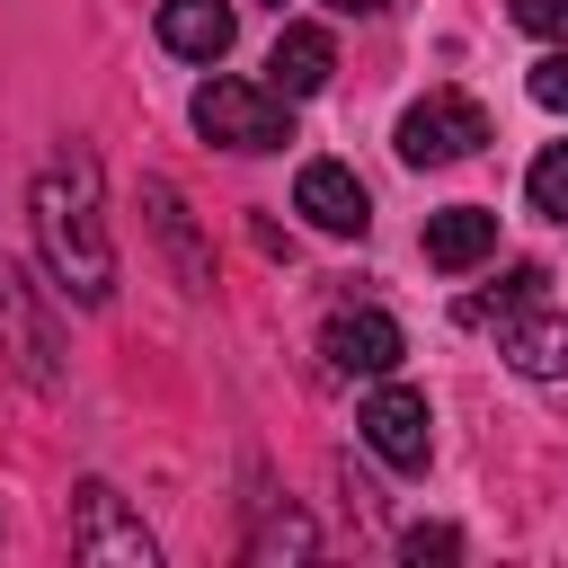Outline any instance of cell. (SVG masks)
<instances>
[{"label": "cell", "instance_id": "6da1fadb", "mask_svg": "<svg viewBox=\"0 0 568 568\" xmlns=\"http://www.w3.org/2000/svg\"><path fill=\"white\" fill-rule=\"evenodd\" d=\"M27 213H36V240H44L53 275L80 302H106L115 293V248H106V213H98V160L89 151L53 160L36 178V195H27Z\"/></svg>", "mask_w": 568, "mask_h": 568}, {"label": "cell", "instance_id": "7a4b0ae2", "mask_svg": "<svg viewBox=\"0 0 568 568\" xmlns=\"http://www.w3.org/2000/svg\"><path fill=\"white\" fill-rule=\"evenodd\" d=\"M195 133L222 151H284L293 142V98H275L266 80H204L195 89Z\"/></svg>", "mask_w": 568, "mask_h": 568}, {"label": "cell", "instance_id": "3957f363", "mask_svg": "<svg viewBox=\"0 0 568 568\" xmlns=\"http://www.w3.org/2000/svg\"><path fill=\"white\" fill-rule=\"evenodd\" d=\"M0 355H9L18 382H36V390L62 382V328H53V302H44L36 275L9 266V257H0Z\"/></svg>", "mask_w": 568, "mask_h": 568}, {"label": "cell", "instance_id": "277c9868", "mask_svg": "<svg viewBox=\"0 0 568 568\" xmlns=\"http://www.w3.org/2000/svg\"><path fill=\"white\" fill-rule=\"evenodd\" d=\"M488 142V106L462 98V89H426L408 115H399V160L408 169H453Z\"/></svg>", "mask_w": 568, "mask_h": 568}, {"label": "cell", "instance_id": "5b68a950", "mask_svg": "<svg viewBox=\"0 0 568 568\" xmlns=\"http://www.w3.org/2000/svg\"><path fill=\"white\" fill-rule=\"evenodd\" d=\"M71 550H80V559H106V568H151V559H160L151 532L124 515V497H115L106 479H80V497H71Z\"/></svg>", "mask_w": 568, "mask_h": 568}, {"label": "cell", "instance_id": "8992f818", "mask_svg": "<svg viewBox=\"0 0 568 568\" xmlns=\"http://www.w3.org/2000/svg\"><path fill=\"white\" fill-rule=\"evenodd\" d=\"M320 355H328V373H346V382H390L399 355H408V337H399L390 311H337V320L320 328Z\"/></svg>", "mask_w": 568, "mask_h": 568}, {"label": "cell", "instance_id": "52a82bcc", "mask_svg": "<svg viewBox=\"0 0 568 568\" xmlns=\"http://www.w3.org/2000/svg\"><path fill=\"white\" fill-rule=\"evenodd\" d=\"M364 444L390 462V470H426V453H435V417H426V390H399V382H373V399H364Z\"/></svg>", "mask_w": 568, "mask_h": 568}, {"label": "cell", "instance_id": "ba28073f", "mask_svg": "<svg viewBox=\"0 0 568 568\" xmlns=\"http://www.w3.org/2000/svg\"><path fill=\"white\" fill-rule=\"evenodd\" d=\"M293 213H311L320 231H337V240H355V231L373 222V195H364V178H355L346 160H311V169L293 178Z\"/></svg>", "mask_w": 568, "mask_h": 568}, {"label": "cell", "instance_id": "9c48e42d", "mask_svg": "<svg viewBox=\"0 0 568 568\" xmlns=\"http://www.w3.org/2000/svg\"><path fill=\"white\" fill-rule=\"evenodd\" d=\"M497 355L524 373V382H568V311H515L497 320Z\"/></svg>", "mask_w": 568, "mask_h": 568}, {"label": "cell", "instance_id": "30bf717a", "mask_svg": "<svg viewBox=\"0 0 568 568\" xmlns=\"http://www.w3.org/2000/svg\"><path fill=\"white\" fill-rule=\"evenodd\" d=\"M240 36V9L231 0H160V44L178 62H222Z\"/></svg>", "mask_w": 568, "mask_h": 568}, {"label": "cell", "instance_id": "8fae6325", "mask_svg": "<svg viewBox=\"0 0 568 568\" xmlns=\"http://www.w3.org/2000/svg\"><path fill=\"white\" fill-rule=\"evenodd\" d=\"M328 71H337L328 27H284V36H275V53H266V89H275V98H320V89H328Z\"/></svg>", "mask_w": 568, "mask_h": 568}, {"label": "cell", "instance_id": "7c38bea8", "mask_svg": "<svg viewBox=\"0 0 568 568\" xmlns=\"http://www.w3.org/2000/svg\"><path fill=\"white\" fill-rule=\"evenodd\" d=\"M488 248H497V213H488V204H444V213H426V266L462 275V266H479Z\"/></svg>", "mask_w": 568, "mask_h": 568}, {"label": "cell", "instance_id": "4fadbf2b", "mask_svg": "<svg viewBox=\"0 0 568 568\" xmlns=\"http://www.w3.org/2000/svg\"><path fill=\"white\" fill-rule=\"evenodd\" d=\"M142 195H151V222H160V240L178 248V275H186V293H204V284H213V266H204V257H195V240H186V204H178V186H169V178H151Z\"/></svg>", "mask_w": 568, "mask_h": 568}, {"label": "cell", "instance_id": "5bb4252c", "mask_svg": "<svg viewBox=\"0 0 568 568\" xmlns=\"http://www.w3.org/2000/svg\"><path fill=\"white\" fill-rule=\"evenodd\" d=\"M524 195H532V213H550V222H568V142H550V151L532 160V178H524Z\"/></svg>", "mask_w": 568, "mask_h": 568}, {"label": "cell", "instance_id": "9a60e30c", "mask_svg": "<svg viewBox=\"0 0 568 568\" xmlns=\"http://www.w3.org/2000/svg\"><path fill=\"white\" fill-rule=\"evenodd\" d=\"M532 98H541V106H550V115H568V44H559V53H541V62H532Z\"/></svg>", "mask_w": 568, "mask_h": 568}, {"label": "cell", "instance_id": "2e32d148", "mask_svg": "<svg viewBox=\"0 0 568 568\" xmlns=\"http://www.w3.org/2000/svg\"><path fill=\"white\" fill-rule=\"evenodd\" d=\"M506 18L524 36H568V0H506Z\"/></svg>", "mask_w": 568, "mask_h": 568}, {"label": "cell", "instance_id": "e0dca14e", "mask_svg": "<svg viewBox=\"0 0 568 568\" xmlns=\"http://www.w3.org/2000/svg\"><path fill=\"white\" fill-rule=\"evenodd\" d=\"M399 550H408V559H453V550H462V541H453V532H444V524H417V532H408V541H399Z\"/></svg>", "mask_w": 568, "mask_h": 568}, {"label": "cell", "instance_id": "ac0fdd59", "mask_svg": "<svg viewBox=\"0 0 568 568\" xmlns=\"http://www.w3.org/2000/svg\"><path fill=\"white\" fill-rule=\"evenodd\" d=\"M337 18H373V9H390V0H328Z\"/></svg>", "mask_w": 568, "mask_h": 568}]
</instances>
